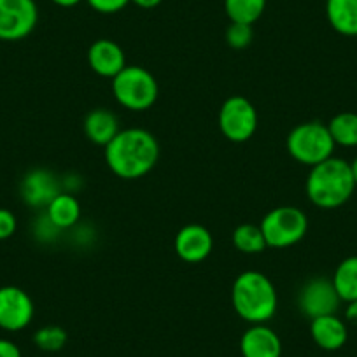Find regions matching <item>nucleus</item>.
Listing matches in <instances>:
<instances>
[{
	"label": "nucleus",
	"mask_w": 357,
	"mask_h": 357,
	"mask_svg": "<svg viewBox=\"0 0 357 357\" xmlns=\"http://www.w3.org/2000/svg\"><path fill=\"white\" fill-rule=\"evenodd\" d=\"M252 25H245V23H231L226 29V43L231 50H243L252 43Z\"/></svg>",
	"instance_id": "obj_24"
},
{
	"label": "nucleus",
	"mask_w": 357,
	"mask_h": 357,
	"mask_svg": "<svg viewBox=\"0 0 357 357\" xmlns=\"http://www.w3.org/2000/svg\"><path fill=\"white\" fill-rule=\"evenodd\" d=\"M340 303L342 300L333 286V280L326 277H314L307 280L298 293V308L310 321L322 315L336 314Z\"/></svg>",
	"instance_id": "obj_9"
},
{
	"label": "nucleus",
	"mask_w": 357,
	"mask_h": 357,
	"mask_svg": "<svg viewBox=\"0 0 357 357\" xmlns=\"http://www.w3.org/2000/svg\"><path fill=\"white\" fill-rule=\"evenodd\" d=\"M331 280L340 300L345 303L357 300V256L345 257L336 266Z\"/></svg>",
	"instance_id": "obj_19"
},
{
	"label": "nucleus",
	"mask_w": 357,
	"mask_h": 357,
	"mask_svg": "<svg viewBox=\"0 0 357 357\" xmlns=\"http://www.w3.org/2000/svg\"><path fill=\"white\" fill-rule=\"evenodd\" d=\"M82 130L89 142L97 144V146L105 147L121 130H119V121L116 114L109 109H93L86 114Z\"/></svg>",
	"instance_id": "obj_16"
},
{
	"label": "nucleus",
	"mask_w": 357,
	"mask_h": 357,
	"mask_svg": "<svg viewBox=\"0 0 357 357\" xmlns=\"http://www.w3.org/2000/svg\"><path fill=\"white\" fill-rule=\"evenodd\" d=\"M286 147L294 161L312 168L331 158L336 144L328 125L321 121H307L291 130L286 139Z\"/></svg>",
	"instance_id": "obj_5"
},
{
	"label": "nucleus",
	"mask_w": 357,
	"mask_h": 357,
	"mask_svg": "<svg viewBox=\"0 0 357 357\" xmlns=\"http://www.w3.org/2000/svg\"><path fill=\"white\" fill-rule=\"evenodd\" d=\"M44 212L47 218L56 225L61 231L65 229H72L74 226L79 225L81 221V204H79L77 197L67 191H61L46 208Z\"/></svg>",
	"instance_id": "obj_18"
},
{
	"label": "nucleus",
	"mask_w": 357,
	"mask_h": 357,
	"mask_svg": "<svg viewBox=\"0 0 357 357\" xmlns=\"http://www.w3.org/2000/svg\"><path fill=\"white\" fill-rule=\"evenodd\" d=\"M356 188L350 163L335 156L312 167L305 183L308 200L322 211H333L345 205Z\"/></svg>",
	"instance_id": "obj_2"
},
{
	"label": "nucleus",
	"mask_w": 357,
	"mask_h": 357,
	"mask_svg": "<svg viewBox=\"0 0 357 357\" xmlns=\"http://www.w3.org/2000/svg\"><path fill=\"white\" fill-rule=\"evenodd\" d=\"M86 2L89 8L100 15H114V13L123 11L132 0H86Z\"/></svg>",
	"instance_id": "obj_26"
},
{
	"label": "nucleus",
	"mask_w": 357,
	"mask_h": 357,
	"mask_svg": "<svg viewBox=\"0 0 357 357\" xmlns=\"http://www.w3.org/2000/svg\"><path fill=\"white\" fill-rule=\"evenodd\" d=\"M259 228L268 247L287 249L305 238L308 231V218L301 208L282 205L266 212Z\"/></svg>",
	"instance_id": "obj_6"
},
{
	"label": "nucleus",
	"mask_w": 357,
	"mask_h": 357,
	"mask_svg": "<svg viewBox=\"0 0 357 357\" xmlns=\"http://www.w3.org/2000/svg\"><path fill=\"white\" fill-rule=\"evenodd\" d=\"M242 357H280L282 342L279 335L266 324H250L240 338Z\"/></svg>",
	"instance_id": "obj_14"
},
{
	"label": "nucleus",
	"mask_w": 357,
	"mask_h": 357,
	"mask_svg": "<svg viewBox=\"0 0 357 357\" xmlns=\"http://www.w3.org/2000/svg\"><path fill=\"white\" fill-rule=\"evenodd\" d=\"M231 240L235 249L243 254H259L266 250L268 247L259 225H250V222H243V225L236 226L233 229Z\"/></svg>",
	"instance_id": "obj_22"
},
{
	"label": "nucleus",
	"mask_w": 357,
	"mask_h": 357,
	"mask_svg": "<svg viewBox=\"0 0 357 357\" xmlns=\"http://www.w3.org/2000/svg\"><path fill=\"white\" fill-rule=\"evenodd\" d=\"M51 2L60 8H75L77 4H81V0H51Z\"/></svg>",
	"instance_id": "obj_31"
},
{
	"label": "nucleus",
	"mask_w": 357,
	"mask_h": 357,
	"mask_svg": "<svg viewBox=\"0 0 357 357\" xmlns=\"http://www.w3.org/2000/svg\"><path fill=\"white\" fill-rule=\"evenodd\" d=\"M174 249L184 263H202L211 256L214 238L205 226L186 225L175 235Z\"/></svg>",
	"instance_id": "obj_12"
},
{
	"label": "nucleus",
	"mask_w": 357,
	"mask_h": 357,
	"mask_svg": "<svg viewBox=\"0 0 357 357\" xmlns=\"http://www.w3.org/2000/svg\"><path fill=\"white\" fill-rule=\"evenodd\" d=\"M231 303L240 319L249 324H266L275 315V286L264 273L247 270L235 279L231 287Z\"/></svg>",
	"instance_id": "obj_3"
},
{
	"label": "nucleus",
	"mask_w": 357,
	"mask_h": 357,
	"mask_svg": "<svg viewBox=\"0 0 357 357\" xmlns=\"http://www.w3.org/2000/svg\"><path fill=\"white\" fill-rule=\"evenodd\" d=\"M133 4L140 9H154L163 2V0H132Z\"/></svg>",
	"instance_id": "obj_30"
},
{
	"label": "nucleus",
	"mask_w": 357,
	"mask_h": 357,
	"mask_svg": "<svg viewBox=\"0 0 357 357\" xmlns=\"http://www.w3.org/2000/svg\"><path fill=\"white\" fill-rule=\"evenodd\" d=\"M336 146L357 147V114L356 112H340L333 116L328 123Z\"/></svg>",
	"instance_id": "obj_20"
},
{
	"label": "nucleus",
	"mask_w": 357,
	"mask_h": 357,
	"mask_svg": "<svg viewBox=\"0 0 357 357\" xmlns=\"http://www.w3.org/2000/svg\"><path fill=\"white\" fill-rule=\"evenodd\" d=\"M0 357H22V350L11 340L0 338Z\"/></svg>",
	"instance_id": "obj_28"
},
{
	"label": "nucleus",
	"mask_w": 357,
	"mask_h": 357,
	"mask_svg": "<svg viewBox=\"0 0 357 357\" xmlns=\"http://www.w3.org/2000/svg\"><path fill=\"white\" fill-rule=\"evenodd\" d=\"M310 336L317 347L322 350H340L349 340V329L343 319L338 315H322V317L312 319Z\"/></svg>",
	"instance_id": "obj_15"
},
{
	"label": "nucleus",
	"mask_w": 357,
	"mask_h": 357,
	"mask_svg": "<svg viewBox=\"0 0 357 357\" xmlns=\"http://www.w3.org/2000/svg\"><path fill=\"white\" fill-rule=\"evenodd\" d=\"M88 65L100 77L114 79L126 67L125 51L114 40L98 39L89 46Z\"/></svg>",
	"instance_id": "obj_13"
},
{
	"label": "nucleus",
	"mask_w": 357,
	"mask_h": 357,
	"mask_svg": "<svg viewBox=\"0 0 357 357\" xmlns=\"http://www.w3.org/2000/svg\"><path fill=\"white\" fill-rule=\"evenodd\" d=\"M112 93L121 107L133 112H142L156 104L160 86L156 77L147 68L139 65H126L112 79Z\"/></svg>",
	"instance_id": "obj_4"
},
{
	"label": "nucleus",
	"mask_w": 357,
	"mask_h": 357,
	"mask_svg": "<svg viewBox=\"0 0 357 357\" xmlns=\"http://www.w3.org/2000/svg\"><path fill=\"white\" fill-rule=\"evenodd\" d=\"M326 18L340 36L357 37V0H326Z\"/></svg>",
	"instance_id": "obj_17"
},
{
	"label": "nucleus",
	"mask_w": 357,
	"mask_h": 357,
	"mask_svg": "<svg viewBox=\"0 0 357 357\" xmlns=\"http://www.w3.org/2000/svg\"><path fill=\"white\" fill-rule=\"evenodd\" d=\"M18 228L16 215L8 208H0V240L11 238Z\"/></svg>",
	"instance_id": "obj_27"
},
{
	"label": "nucleus",
	"mask_w": 357,
	"mask_h": 357,
	"mask_svg": "<svg viewBox=\"0 0 357 357\" xmlns=\"http://www.w3.org/2000/svg\"><path fill=\"white\" fill-rule=\"evenodd\" d=\"M350 170H352L354 181H356V186H357V156L354 158V161H352V163H350Z\"/></svg>",
	"instance_id": "obj_32"
},
{
	"label": "nucleus",
	"mask_w": 357,
	"mask_h": 357,
	"mask_svg": "<svg viewBox=\"0 0 357 357\" xmlns=\"http://www.w3.org/2000/svg\"><path fill=\"white\" fill-rule=\"evenodd\" d=\"M266 0H225V11L231 23L254 25L263 16Z\"/></svg>",
	"instance_id": "obj_21"
},
{
	"label": "nucleus",
	"mask_w": 357,
	"mask_h": 357,
	"mask_svg": "<svg viewBox=\"0 0 357 357\" xmlns=\"http://www.w3.org/2000/svg\"><path fill=\"white\" fill-rule=\"evenodd\" d=\"M63 191L61 178L46 168H33L23 175L20 183L22 200L32 208H46Z\"/></svg>",
	"instance_id": "obj_11"
},
{
	"label": "nucleus",
	"mask_w": 357,
	"mask_h": 357,
	"mask_svg": "<svg viewBox=\"0 0 357 357\" xmlns=\"http://www.w3.org/2000/svg\"><path fill=\"white\" fill-rule=\"evenodd\" d=\"M32 233L36 236V240H39L40 243H51L54 240H58V236L61 235V229L56 225H53L50 218H47L46 212L39 215V218L33 221L32 225Z\"/></svg>",
	"instance_id": "obj_25"
},
{
	"label": "nucleus",
	"mask_w": 357,
	"mask_h": 357,
	"mask_svg": "<svg viewBox=\"0 0 357 357\" xmlns=\"http://www.w3.org/2000/svg\"><path fill=\"white\" fill-rule=\"evenodd\" d=\"M39 9L36 0H0V40L16 43L36 29Z\"/></svg>",
	"instance_id": "obj_8"
},
{
	"label": "nucleus",
	"mask_w": 357,
	"mask_h": 357,
	"mask_svg": "<svg viewBox=\"0 0 357 357\" xmlns=\"http://www.w3.org/2000/svg\"><path fill=\"white\" fill-rule=\"evenodd\" d=\"M219 130L229 142H247L257 130V111L249 98L233 95L219 109Z\"/></svg>",
	"instance_id": "obj_7"
},
{
	"label": "nucleus",
	"mask_w": 357,
	"mask_h": 357,
	"mask_svg": "<svg viewBox=\"0 0 357 357\" xmlns=\"http://www.w3.org/2000/svg\"><path fill=\"white\" fill-rule=\"evenodd\" d=\"M36 308L26 291L16 286L0 287V328L4 331H22L32 322Z\"/></svg>",
	"instance_id": "obj_10"
},
{
	"label": "nucleus",
	"mask_w": 357,
	"mask_h": 357,
	"mask_svg": "<svg viewBox=\"0 0 357 357\" xmlns=\"http://www.w3.org/2000/svg\"><path fill=\"white\" fill-rule=\"evenodd\" d=\"M345 319H347V322H350V324L357 326V300L349 301V303H347Z\"/></svg>",
	"instance_id": "obj_29"
},
{
	"label": "nucleus",
	"mask_w": 357,
	"mask_h": 357,
	"mask_svg": "<svg viewBox=\"0 0 357 357\" xmlns=\"http://www.w3.org/2000/svg\"><path fill=\"white\" fill-rule=\"evenodd\" d=\"M160 160L156 137L144 128H125L105 146V163L125 181L144 177Z\"/></svg>",
	"instance_id": "obj_1"
},
{
	"label": "nucleus",
	"mask_w": 357,
	"mask_h": 357,
	"mask_svg": "<svg viewBox=\"0 0 357 357\" xmlns=\"http://www.w3.org/2000/svg\"><path fill=\"white\" fill-rule=\"evenodd\" d=\"M68 342V335L61 326H44L33 335V343L44 352H60Z\"/></svg>",
	"instance_id": "obj_23"
}]
</instances>
